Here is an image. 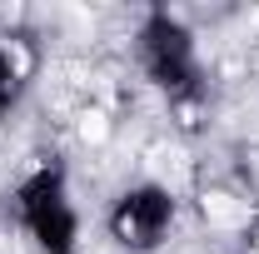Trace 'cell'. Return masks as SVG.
Listing matches in <instances>:
<instances>
[{
  "instance_id": "cell-1",
  "label": "cell",
  "mask_w": 259,
  "mask_h": 254,
  "mask_svg": "<svg viewBox=\"0 0 259 254\" xmlns=\"http://www.w3.org/2000/svg\"><path fill=\"white\" fill-rule=\"evenodd\" d=\"M20 215H25L30 234L50 254H70L75 249V209H70V199H65V185H60L55 170H40L30 185L20 190Z\"/></svg>"
},
{
  "instance_id": "cell-2",
  "label": "cell",
  "mask_w": 259,
  "mask_h": 254,
  "mask_svg": "<svg viewBox=\"0 0 259 254\" xmlns=\"http://www.w3.org/2000/svg\"><path fill=\"white\" fill-rule=\"evenodd\" d=\"M169 215H175V199L164 185H145V190H130L115 209V234L135 244V249H150L160 244V234L169 229Z\"/></svg>"
},
{
  "instance_id": "cell-3",
  "label": "cell",
  "mask_w": 259,
  "mask_h": 254,
  "mask_svg": "<svg viewBox=\"0 0 259 254\" xmlns=\"http://www.w3.org/2000/svg\"><path fill=\"white\" fill-rule=\"evenodd\" d=\"M145 65H150V75L160 80V85H185L194 70V50H190V35L185 25H175L169 15H155L150 25H145Z\"/></svg>"
},
{
  "instance_id": "cell-4",
  "label": "cell",
  "mask_w": 259,
  "mask_h": 254,
  "mask_svg": "<svg viewBox=\"0 0 259 254\" xmlns=\"http://www.w3.org/2000/svg\"><path fill=\"white\" fill-rule=\"evenodd\" d=\"M204 215H209V220H220V224H234L244 209H239V204H229V194H204Z\"/></svg>"
},
{
  "instance_id": "cell-5",
  "label": "cell",
  "mask_w": 259,
  "mask_h": 254,
  "mask_svg": "<svg viewBox=\"0 0 259 254\" xmlns=\"http://www.w3.org/2000/svg\"><path fill=\"white\" fill-rule=\"evenodd\" d=\"M10 85H15V60H10V50L0 45V100L10 95Z\"/></svg>"
}]
</instances>
